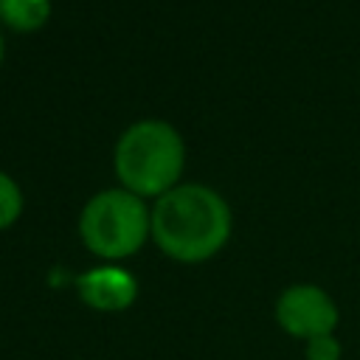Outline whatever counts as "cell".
Instances as JSON below:
<instances>
[{
    "mask_svg": "<svg viewBox=\"0 0 360 360\" xmlns=\"http://www.w3.org/2000/svg\"><path fill=\"white\" fill-rule=\"evenodd\" d=\"M0 62H3V34H0Z\"/></svg>",
    "mask_w": 360,
    "mask_h": 360,
    "instance_id": "cell-9",
    "label": "cell"
},
{
    "mask_svg": "<svg viewBox=\"0 0 360 360\" xmlns=\"http://www.w3.org/2000/svg\"><path fill=\"white\" fill-rule=\"evenodd\" d=\"M304 360H343V343L338 335H321L304 343Z\"/></svg>",
    "mask_w": 360,
    "mask_h": 360,
    "instance_id": "cell-8",
    "label": "cell"
},
{
    "mask_svg": "<svg viewBox=\"0 0 360 360\" xmlns=\"http://www.w3.org/2000/svg\"><path fill=\"white\" fill-rule=\"evenodd\" d=\"M112 166L121 188L138 194L141 200H158L180 186L177 180L186 166V143L172 124L146 118L121 132Z\"/></svg>",
    "mask_w": 360,
    "mask_h": 360,
    "instance_id": "cell-2",
    "label": "cell"
},
{
    "mask_svg": "<svg viewBox=\"0 0 360 360\" xmlns=\"http://www.w3.org/2000/svg\"><path fill=\"white\" fill-rule=\"evenodd\" d=\"M273 318L284 335L307 343L321 335H335L340 323V309L321 284L298 281L281 290L273 304Z\"/></svg>",
    "mask_w": 360,
    "mask_h": 360,
    "instance_id": "cell-4",
    "label": "cell"
},
{
    "mask_svg": "<svg viewBox=\"0 0 360 360\" xmlns=\"http://www.w3.org/2000/svg\"><path fill=\"white\" fill-rule=\"evenodd\" d=\"M233 217L225 197L202 183H180L152 205V239L180 264L214 259L231 239Z\"/></svg>",
    "mask_w": 360,
    "mask_h": 360,
    "instance_id": "cell-1",
    "label": "cell"
},
{
    "mask_svg": "<svg viewBox=\"0 0 360 360\" xmlns=\"http://www.w3.org/2000/svg\"><path fill=\"white\" fill-rule=\"evenodd\" d=\"M22 214V191L17 180L6 172H0V231L11 228Z\"/></svg>",
    "mask_w": 360,
    "mask_h": 360,
    "instance_id": "cell-7",
    "label": "cell"
},
{
    "mask_svg": "<svg viewBox=\"0 0 360 360\" xmlns=\"http://www.w3.org/2000/svg\"><path fill=\"white\" fill-rule=\"evenodd\" d=\"M51 17V0H0V20L20 31H39Z\"/></svg>",
    "mask_w": 360,
    "mask_h": 360,
    "instance_id": "cell-6",
    "label": "cell"
},
{
    "mask_svg": "<svg viewBox=\"0 0 360 360\" xmlns=\"http://www.w3.org/2000/svg\"><path fill=\"white\" fill-rule=\"evenodd\" d=\"M79 239L93 256L115 264L135 256L152 239V211L127 188H104L84 202Z\"/></svg>",
    "mask_w": 360,
    "mask_h": 360,
    "instance_id": "cell-3",
    "label": "cell"
},
{
    "mask_svg": "<svg viewBox=\"0 0 360 360\" xmlns=\"http://www.w3.org/2000/svg\"><path fill=\"white\" fill-rule=\"evenodd\" d=\"M76 292L96 312H124L138 301V278L121 264H98L76 278Z\"/></svg>",
    "mask_w": 360,
    "mask_h": 360,
    "instance_id": "cell-5",
    "label": "cell"
}]
</instances>
